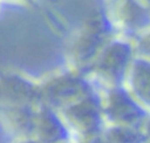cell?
<instances>
[{"mask_svg":"<svg viewBox=\"0 0 150 143\" xmlns=\"http://www.w3.org/2000/svg\"><path fill=\"white\" fill-rule=\"evenodd\" d=\"M108 143H150L149 137L144 129L129 128V126H107L103 134Z\"/></svg>","mask_w":150,"mask_h":143,"instance_id":"8fae6325","label":"cell"},{"mask_svg":"<svg viewBox=\"0 0 150 143\" xmlns=\"http://www.w3.org/2000/svg\"><path fill=\"white\" fill-rule=\"evenodd\" d=\"M12 143H38L33 138H26V139H13Z\"/></svg>","mask_w":150,"mask_h":143,"instance_id":"4fadbf2b","label":"cell"},{"mask_svg":"<svg viewBox=\"0 0 150 143\" xmlns=\"http://www.w3.org/2000/svg\"><path fill=\"white\" fill-rule=\"evenodd\" d=\"M136 57L150 60V29L141 33L133 39Z\"/></svg>","mask_w":150,"mask_h":143,"instance_id":"7c38bea8","label":"cell"},{"mask_svg":"<svg viewBox=\"0 0 150 143\" xmlns=\"http://www.w3.org/2000/svg\"><path fill=\"white\" fill-rule=\"evenodd\" d=\"M144 131H145L146 135H148L149 139H150V117L148 118V121H146L145 125H144Z\"/></svg>","mask_w":150,"mask_h":143,"instance_id":"5bb4252c","label":"cell"},{"mask_svg":"<svg viewBox=\"0 0 150 143\" xmlns=\"http://www.w3.org/2000/svg\"><path fill=\"white\" fill-rule=\"evenodd\" d=\"M108 13L120 33L125 38L132 36V41L150 29V9L140 0H112Z\"/></svg>","mask_w":150,"mask_h":143,"instance_id":"52a82bcc","label":"cell"},{"mask_svg":"<svg viewBox=\"0 0 150 143\" xmlns=\"http://www.w3.org/2000/svg\"><path fill=\"white\" fill-rule=\"evenodd\" d=\"M100 89L86 74L70 68L57 72L40 81L41 104L62 112L75 102Z\"/></svg>","mask_w":150,"mask_h":143,"instance_id":"3957f363","label":"cell"},{"mask_svg":"<svg viewBox=\"0 0 150 143\" xmlns=\"http://www.w3.org/2000/svg\"><path fill=\"white\" fill-rule=\"evenodd\" d=\"M8 1H12V3H26L29 0H8Z\"/></svg>","mask_w":150,"mask_h":143,"instance_id":"9a60e30c","label":"cell"},{"mask_svg":"<svg viewBox=\"0 0 150 143\" xmlns=\"http://www.w3.org/2000/svg\"><path fill=\"white\" fill-rule=\"evenodd\" d=\"M103 109L107 125L144 129L150 110H148L128 89L127 86L101 89Z\"/></svg>","mask_w":150,"mask_h":143,"instance_id":"5b68a950","label":"cell"},{"mask_svg":"<svg viewBox=\"0 0 150 143\" xmlns=\"http://www.w3.org/2000/svg\"><path fill=\"white\" fill-rule=\"evenodd\" d=\"M127 87L133 96L150 110V60L136 57L127 79Z\"/></svg>","mask_w":150,"mask_h":143,"instance_id":"30bf717a","label":"cell"},{"mask_svg":"<svg viewBox=\"0 0 150 143\" xmlns=\"http://www.w3.org/2000/svg\"><path fill=\"white\" fill-rule=\"evenodd\" d=\"M74 143H78V142H74Z\"/></svg>","mask_w":150,"mask_h":143,"instance_id":"2e32d148","label":"cell"},{"mask_svg":"<svg viewBox=\"0 0 150 143\" xmlns=\"http://www.w3.org/2000/svg\"><path fill=\"white\" fill-rule=\"evenodd\" d=\"M119 29L108 11L91 15L74 33L69 43V59L73 68L86 74L103 47L111 39L119 37Z\"/></svg>","mask_w":150,"mask_h":143,"instance_id":"6da1fadb","label":"cell"},{"mask_svg":"<svg viewBox=\"0 0 150 143\" xmlns=\"http://www.w3.org/2000/svg\"><path fill=\"white\" fill-rule=\"evenodd\" d=\"M0 104L8 107H40V83L17 72H4L0 80Z\"/></svg>","mask_w":150,"mask_h":143,"instance_id":"8992f818","label":"cell"},{"mask_svg":"<svg viewBox=\"0 0 150 143\" xmlns=\"http://www.w3.org/2000/svg\"><path fill=\"white\" fill-rule=\"evenodd\" d=\"M37 108L38 107L1 108L3 125L13 139L33 138Z\"/></svg>","mask_w":150,"mask_h":143,"instance_id":"9c48e42d","label":"cell"},{"mask_svg":"<svg viewBox=\"0 0 150 143\" xmlns=\"http://www.w3.org/2000/svg\"><path fill=\"white\" fill-rule=\"evenodd\" d=\"M33 139L38 143H74L75 137L62 114L46 105L37 108Z\"/></svg>","mask_w":150,"mask_h":143,"instance_id":"ba28073f","label":"cell"},{"mask_svg":"<svg viewBox=\"0 0 150 143\" xmlns=\"http://www.w3.org/2000/svg\"><path fill=\"white\" fill-rule=\"evenodd\" d=\"M134 59L136 50L133 41L119 36L103 47L86 75L90 76L100 89L127 86V79Z\"/></svg>","mask_w":150,"mask_h":143,"instance_id":"7a4b0ae2","label":"cell"},{"mask_svg":"<svg viewBox=\"0 0 150 143\" xmlns=\"http://www.w3.org/2000/svg\"><path fill=\"white\" fill-rule=\"evenodd\" d=\"M75 137V142L86 143L101 137L107 129L101 89L59 112Z\"/></svg>","mask_w":150,"mask_h":143,"instance_id":"277c9868","label":"cell"}]
</instances>
